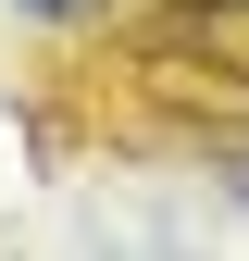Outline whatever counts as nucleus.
Returning <instances> with one entry per match:
<instances>
[{
	"label": "nucleus",
	"instance_id": "nucleus-1",
	"mask_svg": "<svg viewBox=\"0 0 249 261\" xmlns=\"http://www.w3.org/2000/svg\"><path fill=\"white\" fill-rule=\"evenodd\" d=\"M0 13H13V25H87L100 0H0Z\"/></svg>",
	"mask_w": 249,
	"mask_h": 261
},
{
	"label": "nucleus",
	"instance_id": "nucleus-2",
	"mask_svg": "<svg viewBox=\"0 0 249 261\" xmlns=\"http://www.w3.org/2000/svg\"><path fill=\"white\" fill-rule=\"evenodd\" d=\"M225 199H237V212H249V162H225Z\"/></svg>",
	"mask_w": 249,
	"mask_h": 261
}]
</instances>
